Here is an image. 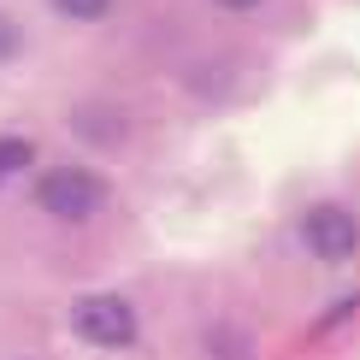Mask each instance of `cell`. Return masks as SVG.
Listing matches in <instances>:
<instances>
[{
  "mask_svg": "<svg viewBox=\"0 0 360 360\" xmlns=\"http://www.w3.org/2000/svg\"><path fill=\"white\" fill-rule=\"evenodd\" d=\"M59 12H65V18H101V12L112 6V0H53Z\"/></svg>",
  "mask_w": 360,
  "mask_h": 360,
  "instance_id": "obj_5",
  "label": "cell"
},
{
  "mask_svg": "<svg viewBox=\"0 0 360 360\" xmlns=\"http://www.w3.org/2000/svg\"><path fill=\"white\" fill-rule=\"evenodd\" d=\"M354 243H360V231H354L349 207H313L307 213V248L319 260H349Z\"/></svg>",
  "mask_w": 360,
  "mask_h": 360,
  "instance_id": "obj_3",
  "label": "cell"
},
{
  "mask_svg": "<svg viewBox=\"0 0 360 360\" xmlns=\"http://www.w3.org/2000/svg\"><path fill=\"white\" fill-rule=\"evenodd\" d=\"M71 331L83 342H95V349H124V342H136V313L118 295H83L71 307Z\"/></svg>",
  "mask_w": 360,
  "mask_h": 360,
  "instance_id": "obj_2",
  "label": "cell"
},
{
  "mask_svg": "<svg viewBox=\"0 0 360 360\" xmlns=\"http://www.w3.org/2000/svg\"><path fill=\"white\" fill-rule=\"evenodd\" d=\"M30 160H36V148H30L24 136H6V142H0V177H12V172H24Z\"/></svg>",
  "mask_w": 360,
  "mask_h": 360,
  "instance_id": "obj_4",
  "label": "cell"
},
{
  "mask_svg": "<svg viewBox=\"0 0 360 360\" xmlns=\"http://www.w3.org/2000/svg\"><path fill=\"white\" fill-rule=\"evenodd\" d=\"M219 6H231V12H248V6H260V0H219Z\"/></svg>",
  "mask_w": 360,
  "mask_h": 360,
  "instance_id": "obj_7",
  "label": "cell"
},
{
  "mask_svg": "<svg viewBox=\"0 0 360 360\" xmlns=\"http://www.w3.org/2000/svg\"><path fill=\"white\" fill-rule=\"evenodd\" d=\"M6 53H18V24L0 18V59H6Z\"/></svg>",
  "mask_w": 360,
  "mask_h": 360,
  "instance_id": "obj_6",
  "label": "cell"
},
{
  "mask_svg": "<svg viewBox=\"0 0 360 360\" xmlns=\"http://www.w3.org/2000/svg\"><path fill=\"white\" fill-rule=\"evenodd\" d=\"M101 201H107V184L83 166H53L36 177V207H48L53 219H89L101 213Z\"/></svg>",
  "mask_w": 360,
  "mask_h": 360,
  "instance_id": "obj_1",
  "label": "cell"
}]
</instances>
